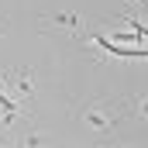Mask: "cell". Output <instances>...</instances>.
Wrapping results in <instances>:
<instances>
[{
  "label": "cell",
  "mask_w": 148,
  "mask_h": 148,
  "mask_svg": "<svg viewBox=\"0 0 148 148\" xmlns=\"http://www.w3.org/2000/svg\"><path fill=\"white\" fill-rule=\"evenodd\" d=\"M124 110H127V100H114V103L110 100H90L79 117H83V124L90 131H110Z\"/></svg>",
  "instance_id": "6da1fadb"
},
{
  "label": "cell",
  "mask_w": 148,
  "mask_h": 148,
  "mask_svg": "<svg viewBox=\"0 0 148 148\" xmlns=\"http://www.w3.org/2000/svg\"><path fill=\"white\" fill-rule=\"evenodd\" d=\"M0 83H10V86H14V93H17L21 100H31V97H35V73H31V69L7 73V76H0Z\"/></svg>",
  "instance_id": "7a4b0ae2"
},
{
  "label": "cell",
  "mask_w": 148,
  "mask_h": 148,
  "mask_svg": "<svg viewBox=\"0 0 148 148\" xmlns=\"http://www.w3.org/2000/svg\"><path fill=\"white\" fill-rule=\"evenodd\" d=\"M41 21H45V24H59V28H66V31H73V35H79V31L86 28V21H83L79 14H69V10H55V14H45Z\"/></svg>",
  "instance_id": "3957f363"
},
{
  "label": "cell",
  "mask_w": 148,
  "mask_h": 148,
  "mask_svg": "<svg viewBox=\"0 0 148 148\" xmlns=\"http://www.w3.org/2000/svg\"><path fill=\"white\" fill-rule=\"evenodd\" d=\"M21 141H24L28 148H35V145H45V141H48V134H38V131H28V134H24Z\"/></svg>",
  "instance_id": "277c9868"
},
{
  "label": "cell",
  "mask_w": 148,
  "mask_h": 148,
  "mask_svg": "<svg viewBox=\"0 0 148 148\" xmlns=\"http://www.w3.org/2000/svg\"><path fill=\"white\" fill-rule=\"evenodd\" d=\"M134 110H138V121H148V97H141V103Z\"/></svg>",
  "instance_id": "5b68a950"
},
{
  "label": "cell",
  "mask_w": 148,
  "mask_h": 148,
  "mask_svg": "<svg viewBox=\"0 0 148 148\" xmlns=\"http://www.w3.org/2000/svg\"><path fill=\"white\" fill-rule=\"evenodd\" d=\"M0 141H3V134H0Z\"/></svg>",
  "instance_id": "8992f818"
},
{
  "label": "cell",
  "mask_w": 148,
  "mask_h": 148,
  "mask_svg": "<svg viewBox=\"0 0 148 148\" xmlns=\"http://www.w3.org/2000/svg\"><path fill=\"white\" fill-rule=\"evenodd\" d=\"M0 28H3V24H0Z\"/></svg>",
  "instance_id": "52a82bcc"
}]
</instances>
